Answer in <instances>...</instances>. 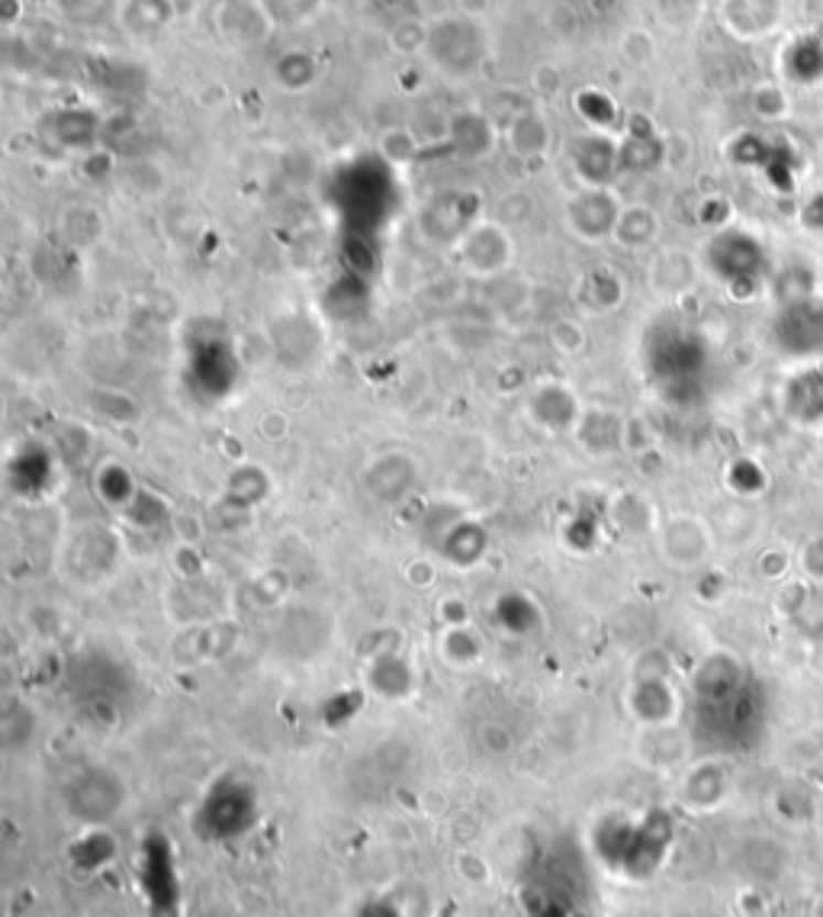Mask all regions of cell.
<instances>
[{
	"instance_id": "6da1fadb",
	"label": "cell",
	"mask_w": 823,
	"mask_h": 917,
	"mask_svg": "<svg viewBox=\"0 0 823 917\" xmlns=\"http://www.w3.org/2000/svg\"><path fill=\"white\" fill-rule=\"evenodd\" d=\"M489 48L486 30L470 17H444L437 23H429V45L425 52L434 58V68L464 78L473 75Z\"/></svg>"
},
{
	"instance_id": "7a4b0ae2",
	"label": "cell",
	"mask_w": 823,
	"mask_h": 917,
	"mask_svg": "<svg viewBox=\"0 0 823 917\" xmlns=\"http://www.w3.org/2000/svg\"><path fill=\"white\" fill-rule=\"evenodd\" d=\"M216 26H219L223 40L238 48L268 40L274 33L271 20L264 17L258 0H226L216 13Z\"/></svg>"
},
{
	"instance_id": "277c9868",
	"label": "cell",
	"mask_w": 823,
	"mask_h": 917,
	"mask_svg": "<svg viewBox=\"0 0 823 917\" xmlns=\"http://www.w3.org/2000/svg\"><path fill=\"white\" fill-rule=\"evenodd\" d=\"M167 7H174V3L171 0H132V3H126V26L149 36L152 30L164 23V17H152V10L158 13V10H167Z\"/></svg>"
},
{
	"instance_id": "3957f363",
	"label": "cell",
	"mask_w": 823,
	"mask_h": 917,
	"mask_svg": "<svg viewBox=\"0 0 823 917\" xmlns=\"http://www.w3.org/2000/svg\"><path fill=\"white\" fill-rule=\"evenodd\" d=\"M258 3L274 30H293V26L313 23L325 7V0H258Z\"/></svg>"
},
{
	"instance_id": "5b68a950",
	"label": "cell",
	"mask_w": 823,
	"mask_h": 917,
	"mask_svg": "<svg viewBox=\"0 0 823 917\" xmlns=\"http://www.w3.org/2000/svg\"><path fill=\"white\" fill-rule=\"evenodd\" d=\"M804 570H808L811 576L823 580V538H814V541L804 548Z\"/></svg>"
}]
</instances>
